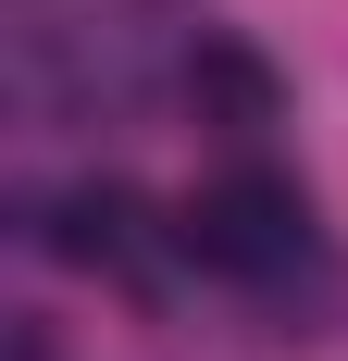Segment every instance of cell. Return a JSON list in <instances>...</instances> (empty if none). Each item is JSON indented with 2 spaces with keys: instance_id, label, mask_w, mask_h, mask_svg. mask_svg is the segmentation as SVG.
Returning <instances> with one entry per match:
<instances>
[{
  "instance_id": "3957f363",
  "label": "cell",
  "mask_w": 348,
  "mask_h": 361,
  "mask_svg": "<svg viewBox=\"0 0 348 361\" xmlns=\"http://www.w3.org/2000/svg\"><path fill=\"white\" fill-rule=\"evenodd\" d=\"M187 100H199V125H224V137H261L286 112V87H274V63H261L249 37H199V50H187Z\"/></svg>"
},
{
  "instance_id": "7a4b0ae2",
  "label": "cell",
  "mask_w": 348,
  "mask_h": 361,
  "mask_svg": "<svg viewBox=\"0 0 348 361\" xmlns=\"http://www.w3.org/2000/svg\"><path fill=\"white\" fill-rule=\"evenodd\" d=\"M37 250L75 262V274H149V212H137V187H63Z\"/></svg>"
},
{
  "instance_id": "6da1fadb",
  "label": "cell",
  "mask_w": 348,
  "mask_h": 361,
  "mask_svg": "<svg viewBox=\"0 0 348 361\" xmlns=\"http://www.w3.org/2000/svg\"><path fill=\"white\" fill-rule=\"evenodd\" d=\"M187 250L211 262V274H249V287H286L299 262H311V200L286 175H224L187 200V224H174Z\"/></svg>"
}]
</instances>
